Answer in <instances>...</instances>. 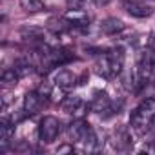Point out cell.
I'll use <instances>...</instances> for the list:
<instances>
[{"label": "cell", "mask_w": 155, "mask_h": 155, "mask_svg": "<svg viewBox=\"0 0 155 155\" xmlns=\"http://www.w3.org/2000/svg\"><path fill=\"white\" fill-rule=\"evenodd\" d=\"M131 130L139 135H144L155 130V99L142 101L130 115Z\"/></svg>", "instance_id": "cell-1"}, {"label": "cell", "mask_w": 155, "mask_h": 155, "mask_svg": "<svg viewBox=\"0 0 155 155\" xmlns=\"http://www.w3.org/2000/svg\"><path fill=\"white\" fill-rule=\"evenodd\" d=\"M60 126H62V124H60V120H58L57 117H51V115L44 117V119L40 120V124H38V139H40V142L51 144V142L58 137Z\"/></svg>", "instance_id": "cell-2"}, {"label": "cell", "mask_w": 155, "mask_h": 155, "mask_svg": "<svg viewBox=\"0 0 155 155\" xmlns=\"http://www.w3.org/2000/svg\"><path fill=\"white\" fill-rule=\"evenodd\" d=\"M122 8L128 15L135 17V18H148L153 15V9L140 0H122Z\"/></svg>", "instance_id": "cell-3"}, {"label": "cell", "mask_w": 155, "mask_h": 155, "mask_svg": "<svg viewBox=\"0 0 155 155\" xmlns=\"http://www.w3.org/2000/svg\"><path fill=\"white\" fill-rule=\"evenodd\" d=\"M90 130H91V126H90L88 122H84V120H73V122L68 126L66 133H68V139H69L71 142H82L84 137L90 133Z\"/></svg>", "instance_id": "cell-4"}, {"label": "cell", "mask_w": 155, "mask_h": 155, "mask_svg": "<svg viewBox=\"0 0 155 155\" xmlns=\"http://www.w3.org/2000/svg\"><path fill=\"white\" fill-rule=\"evenodd\" d=\"M60 108L68 115H81V113H84L86 104L82 102V99L79 95H68L60 101Z\"/></svg>", "instance_id": "cell-5"}, {"label": "cell", "mask_w": 155, "mask_h": 155, "mask_svg": "<svg viewBox=\"0 0 155 155\" xmlns=\"http://www.w3.org/2000/svg\"><path fill=\"white\" fill-rule=\"evenodd\" d=\"M90 110L95 111V113H104V111H110L111 110V99L106 91H95L91 101H90Z\"/></svg>", "instance_id": "cell-6"}, {"label": "cell", "mask_w": 155, "mask_h": 155, "mask_svg": "<svg viewBox=\"0 0 155 155\" xmlns=\"http://www.w3.org/2000/svg\"><path fill=\"white\" fill-rule=\"evenodd\" d=\"M113 148L119 150V151H126L133 146V139H131V133L126 126H120L115 133H113Z\"/></svg>", "instance_id": "cell-7"}, {"label": "cell", "mask_w": 155, "mask_h": 155, "mask_svg": "<svg viewBox=\"0 0 155 155\" xmlns=\"http://www.w3.org/2000/svg\"><path fill=\"white\" fill-rule=\"evenodd\" d=\"M53 84L57 88H60V90H69V88H73L77 84V75L73 71H69V69H60L53 77Z\"/></svg>", "instance_id": "cell-8"}, {"label": "cell", "mask_w": 155, "mask_h": 155, "mask_svg": "<svg viewBox=\"0 0 155 155\" xmlns=\"http://www.w3.org/2000/svg\"><path fill=\"white\" fill-rule=\"evenodd\" d=\"M42 104H44V97H42L38 91H29V93H26V97H24V111H26L28 115L38 113L40 108H42Z\"/></svg>", "instance_id": "cell-9"}, {"label": "cell", "mask_w": 155, "mask_h": 155, "mask_svg": "<svg viewBox=\"0 0 155 155\" xmlns=\"http://www.w3.org/2000/svg\"><path fill=\"white\" fill-rule=\"evenodd\" d=\"M66 20L69 22L71 29H86L88 28V17L79 9H69L66 13Z\"/></svg>", "instance_id": "cell-10"}, {"label": "cell", "mask_w": 155, "mask_h": 155, "mask_svg": "<svg viewBox=\"0 0 155 155\" xmlns=\"http://www.w3.org/2000/svg\"><path fill=\"white\" fill-rule=\"evenodd\" d=\"M93 68H95V73L101 75V77H104V79H113V77H117L115 71H113V66H111V62H110V58H108L106 53H104L101 58H97V62H95Z\"/></svg>", "instance_id": "cell-11"}, {"label": "cell", "mask_w": 155, "mask_h": 155, "mask_svg": "<svg viewBox=\"0 0 155 155\" xmlns=\"http://www.w3.org/2000/svg\"><path fill=\"white\" fill-rule=\"evenodd\" d=\"M15 137V124L11 120H8V117L2 119V122H0V146L6 148Z\"/></svg>", "instance_id": "cell-12"}, {"label": "cell", "mask_w": 155, "mask_h": 155, "mask_svg": "<svg viewBox=\"0 0 155 155\" xmlns=\"http://www.w3.org/2000/svg\"><path fill=\"white\" fill-rule=\"evenodd\" d=\"M124 29H126V26H124V22L119 20V18H106V20L101 22V31H102L104 35H110V37L119 35V33H122Z\"/></svg>", "instance_id": "cell-13"}, {"label": "cell", "mask_w": 155, "mask_h": 155, "mask_svg": "<svg viewBox=\"0 0 155 155\" xmlns=\"http://www.w3.org/2000/svg\"><path fill=\"white\" fill-rule=\"evenodd\" d=\"M20 37H22L24 42H29L33 46H40L44 42L42 29H38V28H22L20 29Z\"/></svg>", "instance_id": "cell-14"}, {"label": "cell", "mask_w": 155, "mask_h": 155, "mask_svg": "<svg viewBox=\"0 0 155 155\" xmlns=\"http://www.w3.org/2000/svg\"><path fill=\"white\" fill-rule=\"evenodd\" d=\"M20 6L28 13H38V11H44L46 9L44 0H20Z\"/></svg>", "instance_id": "cell-15"}, {"label": "cell", "mask_w": 155, "mask_h": 155, "mask_svg": "<svg viewBox=\"0 0 155 155\" xmlns=\"http://www.w3.org/2000/svg\"><path fill=\"white\" fill-rule=\"evenodd\" d=\"M13 69L18 73V77L22 79V77H28V75L33 71V64H31L28 58H18V60H15V66H13Z\"/></svg>", "instance_id": "cell-16"}, {"label": "cell", "mask_w": 155, "mask_h": 155, "mask_svg": "<svg viewBox=\"0 0 155 155\" xmlns=\"http://www.w3.org/2000/svg\"><path fill=\"white\" fill-rule=\"evenodd\" d=\"M18 79H20V77H18V73L15 69H4L2 77H0V81H2L4 86H15L18 82Z\"/></svg>", "instance_id": "cell-17"}, {"label": "cell", "mask_w": 155, "mask_h": 155, "mask_svg": "<svg viewBox=\"0 0 155 155\" xmlns=\"http://www.w3.org/2000/svg\"><path fill=\"white\" fill-rule=\"evenodd\" d=\"M82 2H84V0H68V4H69L73 9H79V6H81Z\"/></svg>", "instance_id": "cell-18"}, {"label": "cell", "mask_w": 155, "mask_h": 155, "mask_svg": "<svg viewBox=\"0 0 155 155\" xmlns=\"http://www.w3.org/2000/svg\"><path fill=\"white\" fill-rule=\"evenodd\" d=\"M91 2H93L95 6H106L108 2H111V0H91Z\"/></svg>", "instance_id": "cell-19"}, {"label": "cell", "mask_w": 155, "mask_h": 155, "mask_svg": "<svg viewBox=\"0 0 155 155\" xmlns=\"http://www.w3.org/2000/svg\"><path fill=\"white\" fill-rule=\"evenodd\" d=\"M150 48H151V49L155 51V33H153V35L150 37Z\"/></svg>", "instance_id": "cell-20"}, {"label": "cell", "mask_w": 155, "mask_h": 155, "mask_svg": "<svg viewBox=\"0 0 155 155\" xmlns=\"http://www.w3.org/2000/svg\"><path fill=\"white\" fill-rule=\"evenodd\" d=\"M57 151H58V153H60V151H73V148H69V146H62V148H58Z\"/></svg>", "instance_id": "cell-21"}, {"label": "cell", "mask_w": 155, "mask_h": 155, "mask_svg": "<svg viewBox=\"0 0 155 155\" xmlns=\"http://www.w3.org/2000/svg\"><path fill=\"white\" fill-rule=\"evenodd\" d=\"M148 150L155 151V139H153V140H150V146H148Z\"/></svg>", "instance_id": "cell-22"}]
</instances>
